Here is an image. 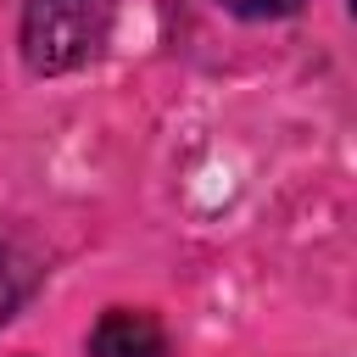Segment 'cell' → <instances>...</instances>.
Instances as JSON below:
<instances>
[{"mask_svg":"<svg viewBox=\"0 0 357 357\" xmlns=\"http://www.w3.org/2000/svg\"><path fill=\"white\" fill-rule=\"evenodd\" d=\"M112 0H28L22 11V56L33 73H67L95 56L106 33Z\"/></svg>","mask_w":357,"mask_h":357,"instance_id":"cell-1","label":"cell"},{"mask_svg":"<svg viewBox=\"0 0 357 357\" xmlns=\"http://www.w3.org/2000/svg\"><path fill=\"white\" fill-rule=\"evenodd\" d=\"M89 357H167V335L151 312L112 307L89 335Z\"/></svg>","mask_w":357,"mask_h":357,"instance_id":"cell-2","label":"cell"},{"mask_svg":"<svg viewBox=\"0 0 357 357\" xmlns=\"http://www.w3.org/2000/svg\"><path fill=\"white\" fill-rule=\"evenodd\" d=\"M229 11H240V17H284V11H296L301 0H223Z\"/></svg>","mask_w":357,"mask_h":357,"instance_id":"cell-3","label":"cell"},{"mask_svg":"<svg viewBox=\"0 0 357 357\" xmlns=\"http://www.w3.org/2000/svg\"><path fill=\"white\" fill-rule=\"evenodd\" d=\"M17 307V273H11V262L0 257V318Z\"/></svg>","mask_w":357,"mask_h":357,"instance_id":"cell-4","label":"cell"}]
</instances>
